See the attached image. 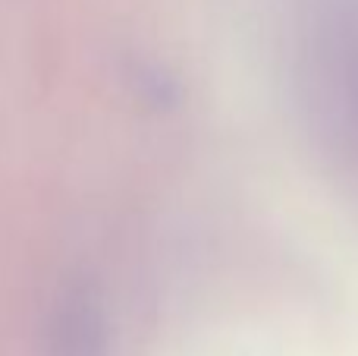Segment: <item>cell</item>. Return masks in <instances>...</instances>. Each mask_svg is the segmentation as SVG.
I'll return each mask as SVG.
<instances>
[{
  "label": "cell",
  "instance_id": "6da1fadb",
  "mask_svg": "<svg viewBox=\"0 0 358 356\" xmlns=\"http://www.w3.org/2000/svg\"><path fill=\"white\" fill-rule=\"evenodd\" d=\"M110 331L98 290L88 281H69L48 315V356H107Z\"/></svg>",
  "mask_w": 358,
  "mask_h": 356
}]
</instances>
